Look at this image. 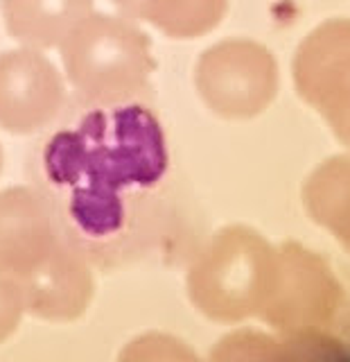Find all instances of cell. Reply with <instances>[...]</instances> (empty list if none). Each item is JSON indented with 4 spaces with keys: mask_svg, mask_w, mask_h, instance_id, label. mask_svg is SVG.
<instances>
[{
    "mask_svg": "<svg viewBox=\"0 0 350 362\" xmlns=\"http://www.w3.org/2000/svg\"><path fill=\"white\" fill-rule=\"evenodd\" d=\"M34 143L30 175L64 240L116 267L147 254L165 222L169 147L143 98H73Z\"/></svg>",
    "mask_w": 350,
    "mask_h": 362,
    "instance_id": "obj_1",
    "label": "cell"
},
{
    "mask_svg": "<svg viewBox=\"0 0 350 362\" xmlns=\"http://www.w3.org/2000/svg\"><path fill=\"white\" fill-rule=\"evenodd\" d=\"M77 95L95 102L138 100L154 71L152 43L129 18L88 14L61 43Z\"/></svg>",
    "mask_w": 350,
    "mask_h": 362,
    "instance_id": "obj_2",
    "label": "cell"
},
{
    "mask_svg": "<svg viewBox=\"0 0 350 362\" xmlns=\"http://www.w3.org/2000/svg\"><path fill=\"white\" fill-rule=\"evenodd\" d=\"M274 254L276 247L258 231L242 224L224 226L188 272L192 303L208 320L222 324L258 317L274 272Z\"/></svg>",
    "mask_w": 350,
    "mask_h": 362,
    "instance_id": "obj_3",
    "label": "cell"
},
{
    "mask_svg": "<svg viewBox=\"0 0 350 362\" xmlns=\"http://www.w3.org/2000/svg\"><path fill=\"white\" fill-rule=\"evenodd\" d=\"M346 297L330 265L298 243H282L274 254L269 290L258 317L282 337L327 342L344 322Z\"/></svg>",
    "mask_w": 350,
    "mask_h": 362,
    "instance_id": "obj_4",
    "label": "cell"
},
{
    "mask_svg": "<svg viewBox=\"0 0 350 362\" xmlns=\"http://www.w3.org/2000/svg\"><path fill=\"white\" fill-rule=\"evenodd\" d=\"M195 82L210 111L229 120H246L274 102L278 64L262 43L231 39L201 54Z\"/></svg>",
    "mask_w": 350,
    "mask_h": 362,
    "instance_id": "obj_5",
    "label": "cell"
},
{
    "mask_svg": "<svg viewBox=\"0 0 350 362\" xmlns=\"http://www.w3.org/2000/svg\"><path fill=\"white\" fill-rule=\"evenodd\" d=\"M348 18L321 23L298 45L294 82L301 98L330 122L339 141L348 143Z\"/></svg>",
    "mask_w": 350,
    "mask_h": 362,
    "instance_id": "obj_6",
    "label": "cell"
},
{
    "mask_svg": "<svg viewBox=\"0 0 350 362\" xmlns=\"http://www.w3.org/2000/svg\"><path fill=\"white\" fill-rule=\"evenodd\" d=\"M64 105V79L39 50L0 54V127L11 134L41 132L59 116Z\"/></svg>",
    "mask_w": 350,
    "mask_h": 362,
    "instance_id": "obj_7",
    "label": "cell"
},
{
    "mask_svg": "<svg viewBox=\"0 0 350 362\" xmlns=\"http://www.w3.org/2000/svg\"><path fill=\"white\" fill-rule=\"evenodd\" d=\"M18 281L25 313L45 322H73L82 317L95 292L90 260L61 235L52 252Z\"/></svg>",
    "mask_w": 350,
    "mask_h": 362,
    "instance_id": "obj_8",
    "label": "cell"
},
{
    "mask_svg": "<svg viewBox=\"0 0 350 362\" xmlns=\"http://www.w3.org/2000/svg\"><path fill=\"white\" fill-rule=\"evenodd\" d=\"M59 240L54 218L34 188L16 186L0 192V272L25 276Z\"/></svg>",
    "mask_w": 350,
    "mask_h": 362,
    "instance_id": "obj_9",
    "label": "cell"
},
{
    "mask_svg": "<svg viewBox=\"0 0 350 362\" xmlns=\"http://www.w3.org/2000/svg\"><path fill=\"white\" fill-rule=\"evenodd\" d=\"M88 14L93 0H3L7 32L34 50L61 45Z\"/></svg>",
    "mask_w": 350,
    "mask_h": 362,
    "instance_id": "obj_10",
    "label": "cell"
},
{
    "mask_svg": "<svg viewBox=\"0 0 350 362\" xmlns=\"http://www.w3.org/2000/svg\"><path fill=\"white\" fill-rule=\"evenodd\" d=\"M303 199L314 222L348 245V156H332L310 175Z\"/></svg>",
    "mask_w": 350,
    "mask_h": 362,
    "instance_id": "obj_11",
    "label": "cell"
},
{
    "mask_svg": "<svg viewBox=\"0 0 350 362\" xmlns=\"http://www.w3.org/2000/svg\"><path fill=\"white\" fill-rule=\"evenodd\" d=\"M229 0H143L140 18L172 39H197L222 23Z\"/></svg>",
    "mask_w": 350,
    "mask_h": 362,
    "instance_id": "obj_12",
    "label": "cell"
},
{
    "mask_svg": "<svg viewBox=\"0 0 350 362\" xmlns=\"http://www.w3.org/2000/svg\"><path fill=\"white\" fill-rule=\"evenodd\" d=\"M23 313H25V299L20 281L7 272H0V342L16 331Z\"/></svg>",
    "mask_w": 350,
    "mask_h": 362,
    "instance_id": "obj_13",
    "label": "cell"
},
{
    "mask_svg": "<svg viewBox=\"0 0 350 362\" xmlns=\"http://www.w3.org/2000/svg\"><path fill=\"white\" fill-rule=\"evenodd\" d=\"M113 3H116V7L124 14V18H129V21H138L140 18L143 0H113Z\"/></svg>",
    "mask_w": 350,
    "mask_h": 362,
    "instance_id": "obj_14",
    "label": "cell"
},
{
    "mask_svg": "<svg viewBox=\"0 0 350 362\" xmlns=\"http://www.w3.org/2000/svg\"><path fill=\"white\" fill-rule=\"evenodd\" d=\"M0 170H3V150H0Z\"/></svg>",
    "mask_w": 350,
    "mask_h": 362,
    "instance_id": "obj_15",
    "label": "cell"
}]
</instances>
